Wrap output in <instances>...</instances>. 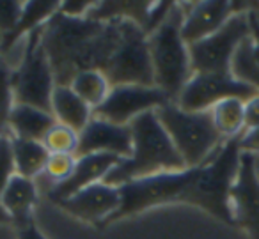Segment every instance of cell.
Wrapping results in <instances>:
<instances>
[{"mask_svg": "<svg viewBox=\"0 0 259 239\" xmlns=\"http://www.w3.org/2000/svg\"><path fill=\"white\" fill-rule=\"evenodd\" d=\"M240 156L238 138L224 140L219 151L199 167L163 172L119 186L121 207L105 221L103 227L165 204H190L224 223L234 225L229 193L238 174Z\"/></svg>", "mask_w": 259, "mask_h": 239, "instance_id": "obj_1", "label": "cell"}, {"mask_svg": "<svg viewBox=\"0 0 259 239\" xmlns=\"http://www.w3.org/2000/svg\"><path fill=\"white\" fill-rule=\"evenodd\" d=\"M122 18L98 22L55 13L43 27V48L57 85H69L78 71H105L121 43Z\"/></svg>", "mask_w": 259, "mask_h": 239, "instance_id": "obj_2", "label": "cell"}, {"mask_svg": "<svg viewBox=\"0 0 259 239\" xmlns=\"http://www.w3.org/2000/svg\"><path fill=\"white\" fill-rule=\"evenodd\" d=\"M130 129H132V138H134L132 156L119 161L107 174L103 182L119 188L135 179L187 168L172 140L160 124L155 110L146 112L134 119L130 122Z\"/></svg>", "mask_w": 259, "mask_h": 239, "instance_id": "obj_3", "label": "cell"}, {"mask_svg": "<svg viewBox=\"0 0 259 239\" xmlns=\"http://www.w3.org/2000/svg\"><path fill=\"white\" fill-rule=\"evenodd\" d=\"M181 25H183V9L180 2H174L165 20L148 36L155 87L163 90L170 101H176L185 83L194 75L188 44L181 36Z\"/></svg>", "mask_w": 259, "mask_h": 239, "instance_id": "obj_4", "label": "cell"}, {"mask_svg": "<svg viewBox=\"0 0 259 239\" xmlns=\"http://www.w3.org/2000/svg\"><path fill=\"white\" fill-rule=\"evenodd\" d=\"M160 124L183 158L185 167L206 163L224 144L211 121V112H185L174 101L155 110Z\"/></svg>", "mask_w": 259, "mask_h": 239, "instance_id": "obj_5", "label": "cell"}, {"mask_svg": "<svg viewBox=\"0 0 259 239\" xmlns=\"http://www.w3.org/2000/svg\"><path fill=\"white\" fill-rule=\"evenodd\" d=\"M43 27H37L23 39L22 55L13 66L11 85L15 103L52 112V94L57 83L43 48Z\"/></svg>", "mask_w": 259, "mask_h": 239, "instance_id": "obj_6", "label": "cell"}, {"mask_svg": "<svg viewBox=\"0 0 259 239\" xmlns=\"http://www.w3.org/2000/svg\"><path fill=\"white\" fill-rule=\"evenodd\" d=\"M250 37L247 9L234 13L215 34L188 44L192 73H231V62L245 39Z\"/></svg>", "mask_w": 259, "mask_h": 239, "instance_id": "obj_7", "label": "cell"}, {"mask_svg": "<svg viewBox=\"0 0 259 239\" xmlns=\"http://www.w3.org/2000/svg\"><path fill=\"white\" fill-rule=\"evenodd\" d=\"M103 75L115 85H155L153 64L148 50V36L137 23L126 20L121 43Z\"/></svg>", "mask_w": 259, "mask_h": 239, "instance_id": "obj_8", "label": "cell"}, {"mask_svg": "<svg viewBox=\"0 0 259 239\" xmlns=\"http://www.w3.org/2000/svg\"><path fill=\"white\" fill-rule=\"evenodd\" d=\"M255 94L257 90L231 73H194L174 103L185 112H206L229 98L247 101Z\"/></svg>", "mask_w": 259, "mask_h": 239, "instance_id": "obj_9", "label": "cell"}, {"mask_svg": "<svg viewBox=\"0 0 259 239\" xmlns=\"http://www.w3.org/2000/svg\"><path fill=\"white\" fill-rule=\"evenodd\" d=\"M169 101L167 94L155 85H115L110 89L107 100L93 110V115L114 124L128 126L139 115L156 110Z\"/></svg>", "mask_w": 259, "mask_h": 239, "instance_id": "obj_10", "label": "cell"}, {"mask_svg": "<svg viewBox=\"0 0 259 239\" xmlns=\"http://www.w3.org/2000/svg\"><path fill=\"white\" fill-rule=\"evenodd\" d=\"M229 204L234 225L243 228L250 239H259V179L255 177L252 154L241 153Z\"/></svg>", "mask_w": 259, "mask_h": 239, "instance_id": "obj_11", "label": "cell"}, {"mask_svg": "<svg viewBox=\"0 0 259 239\" xmlns=\"http://www.w3.org/2000/svg\"><path fill=\"white\" fill-rule=\"evenodd\" d=\"M55 204L78 220L103 227L105 221L121 207V192L117 186H110L101 181Z\"/></svg>", "mask_w": 259, "mask_h": 239, "instance_id": "obj_12", "label": "cell"}, {"mask_svg": "<svg viewBox=\"0 0 259 239\" xmlns=\"http://www.w3.org/2000/svg\"><path fill=\"white\" fill-rule=\"evenodd\" d=\"M132 149H134V138L130 124L119 126L93 115L89 124L78 133L76 158L103 153L126 160L132 156Z\"/></svg>", "mask_w": 259, "mask_h": 239, "instance_id": "obj_13", "label": "cell"}, {"mask_svg": "<svg viewBox=\"0 0 259 239\" xmlns=\"http://www.w3.org/2000/svg\"><path fill=\"white\" fill-rule=\"evenodd\" d=\"M180 4L183 9L181 36L187 44H194L209 37L234 15V2L226 0H202Z\"/></svg>", "mask_w": 259, "mask_h": 239, "instance_id": "obj_14", "label": "cell"}, {"mask_svg": "<svg viewBox=\"0 0 259 239\" xmlns=\"http://www.w3.org/2000/svg\"><path fill=\"white\" fill-rule=\"evenodd\" d=\"M119 161H121L119 156L103 154V153L87 154V156L76 158V165L71 177L66 182H62V184L54 186L50 192H47V197L55 204L59 200H64L68 197L75 195L76 192L87 188V186L101 182Z\"/></svg>", "mask_w": 259, "mask_h": 239, "instance_id": "obj_15", "label": "cell"}, {"mask_svg": "<svg viewBox=\"0 0 259 239\" xmlns=\"http://www.w3.org/2000/svg\"><path fill=\"white\" fill-rule=\"evenodd\" d=\"M37 202V182L15 174L0 195V206L8 214L9 221L18 228L32 221V209Z\"/></svg>", "mask_w": 259, "mask_h": 239, "instance_id": "obj_16", "label": "cell"}, {"mask_svg": "<svg viewBox=\"0 0 259 239\" xmlns=\"http://www.w3.org/2000/svg\"><path fill=\"white\" fill-rule=\"evenodd\" d=\"M59 11H61V2H55V0H47V2H43V0H30V2H23V13L22 18H20V23L8 37L2 39L0 57H6L8 54H11L32 30L45 25Z\"/></svg>", "mask_w": 259, "mask_h": 239, "instance_id": "obj_17", "label": "cell"}, {"mask_svg": "<svg viewBox=\"0 0 259 239\" xmlns=\"http://www.w3.org/2000/svg\"><path fill=\"white\" fill-rule=\"evenodd\" d=\"M52 115L55 121L80 133L93 119V108H89L69 85H55L52 94Z\"/></svg>", "mask_w": 259, "mask_h": 239, "instance_id": "obj_18", "label": "cell"}, {"mask_svg": "<svg viewBox=\"0 0 259 239\" xmlns=\"http://www.w3.org/2000/svg\"><path fill=\"white\" fill-rule=\"evenodd\" d=\"M55 122L57 121L52 115V112H45L41 108L30 107V105L15 103L11 117H9V133L16 138L41 142Z\"/></svg>", "mask_w": 259, "mask_h": 239, "instance_id": "obj_19", "label": "cell"}, {"mask_svg": "<svg viewBox=\"0 0 259 239\" xmlns=\"http://www.w3.org/2000/svg\"><path fill=\"white\" fill-rule=\"evenodd\" d=\"M48 156L50 153L45 149L43 142L13 136V158H15V168L18 175L36 181L47 167Z\"/></svg>", "mask_w": 259, "mask_h": 239, "instance_id": "obj_20", "label": "cell"}, {"mask_svg": "<svg viewBox=\"0 0 259 239\" xmlns=\"http://www.w3.org/2000/svg\"><path fill=\"white\" fill-rule=\"evenodd\" d=\"M245 101L238 98H229L211 108V121L215 129L224 140L238 138L245 131Z\"/></svg>", "mask_w": 259, "mask_h": 239, "instance_id": "obj_21", "label": "cell"}, {"mask_svg": "<svg viewBox=\"0 0 259 239\" xmlns=\"http://www.w3.org/2000/svg\"><path fill=\"white\" fill-rule=\"evenodd\" d=\"M69 87L73 92L83 101L89 108L96 110L105 100H107L108 92H110L112 85L108 78L101 71L96 69H85V71H78L73 76Z\"/></svg>", "mask_w": 259, "mask_h": 239, "instance_id": "obj_22", "label": "cell"}, {"mask_svg": "<svg viewBox=\"0 0 259 239\" xmlns=\"http://www.w3.org/2000/svg\"><path fill=\"white\" fill-rule=\"evenodd\" d=\"M231 75L240 82H245L259 94V66L252 61V39H245L236 50L231 62Z\"/></svg>", "mask_w": 259, "mask_h": 239, "instance_id": "obj_23", "label": "cell"}, {"mask_svg": "<svg viewBox=\"0 0 259 239\" xmlns=\"http://www.w3.org/2000/svg\"><path fill=\"white\" fill-rule=\"evenodd\" d=\"M43 146L50 154H75L78 149V133L68 126L55 122L43 136Z\"/></svg>", "mask_w": 259, "mask_h": 239, "instance_id": "obj_24", "label": "cell"}, {"mask_svg": "<svg viewBox=\"0 0 259 239\" xmlns=\"http://www.w3.org/2000/svg\"><path fill=\"white\" fill-rule=\"evenodd\" d=\"M76 165V156L75 154H50L45 167L43 174L39 177H45L48 182L47 192H50L54 186H59L62 182H66L71 177L73 170Z\"/></svg>", "mask_w": 259, "mask_h": 239, "instance_id": "obj_25", "label": "cell"}, {"mask_svg": "<svg viewBox=\"0 0 259 239\" xmlns=\"http://www.w3.org/2000/svg\"><path fill=\"white\" fill-rule=\"evenodd\" d=\"M11 73L13 68L9 66V62L4 57H0V135L9 131V117L15 107Z\"/></svg>", "mask_w": 259, "mask_h": 239, "instance_id": "obj_26", "label": "cell"}, {"mask_svg": "<svg viewBox=\"0 0 259 239\" xmlns=\"http://www.w3.org/2000/svg\"><path fill=\"white\" fill-rule=\"evenodd\" d=\"M16 174L15 168V158H13V136L11 133L0 135V195L11 181V177ZM9 218L0 206V223H8Z\"/></svg>", "mask_w": 259, "mask_h": 239, "instance_id": "obj_27", "label": "cell"}, {"mask_svg": "<svg viewBox=\"0 0 259 239\" xmlns=\"http://www.w3.org/2000/svg\"><path fill=\"white\" fill-rule=\"evenodd\" d=\"M23 2L20 0H0V36L8 37L20 23Z\"/></svg>", "mask_w": 259, "mask_h": 239, "instance_id": "obj_28", "label": "cell"}, {"mask_svg": "<svg viewBox=\"0 0 259 239\" xmlns=\"http://www.w3.org/2000/svg\"><path fill=\"white\" fill-rule=\"evenodd\" d=\"M247 18L252 39V61L259 66V2H247Z\"/></svg>", "mask_w": 259, "mask_h": 239, "instance_id": "obj_29", "label": "cell"}, {"mask_svg": "<svg viewBox=\"0 0 259 239\" xmlns=\"http://www.w3.org/2000/svg\"><path fill=\"white\" fill-rule=\"evenodd\" d=\"M96 2H85V0H68V2H61V13L69 18H87L89 11Z\"/></svg>", "mask_w": 259, "mask_h": 239, "instance_id": "obj_30", "label": "cell"}, {"mask_svg": "<svg viewBox=\"0 0 259 239\" xmlns=\"http://www.w3.org/2000/svg\"><path fill=\"white\" fill-rule=\"evenodd\" d=\"M238 147L241 153L257 156L259 154V128L247 129L238 136Z\"/></svg>", "mask_w": 259, "mask_h": 239, "instance_id": "obj_31", "label": "cell"}, {"mask_svg": "<svg viewBox=\"0 0 259 239\" xmlns=\"http://www.w3.org/2000/svg\"><path fill=\"white\" fill-rule=\"evenodd\" d=\"M243 112H245V131L247 129L259 128V94H255L250 100L245 101Z\"/></svg>", "mask_w": 259, "mask_h": 239, "instance_id": "obj_32", "label": "cell"}, {"mask_svg": "<svg viewBox=\"0 0 259 239\" xmlns=\"http://www.w3.org/2000/svg\"><path fill=\"white\" fill-rule=\"evenodd\" d=\"M18 239H47L43 234L39 232V228L36 227L34 221H30L29 225L20 228V234H18Z\"/></svg>", "mask_w": 259, "mask_h": 239, "instance_id": "obj_33", "label": "cell"}, {"mask_svg": "<svg viewBox=\"0 0 259 239\" xmlns=\"http://www.w3.org/2000/svg\"><path fill=\"white\" fill-rule=\"evenodd\" d=\"M254 172H255V177L259 179V154L254 156Z\"/></svg>", "mask_w": 259, "mask_h": 239, "instance_id": "obj_34", "label": "cell"}, {"mask_svg": "<svg viewBox=\"0 0 259 239\" xmlns=\"http://www.w3.org/2000/svg\"><path fill=\"white\" fill-rule=\"evenodd\" d=\"M0 46H2V36H0Z\"/></svg>", "mask_w": 259, "mask_h": 239, "instance_id": "obj_35", "label": "cell"}]
</instances>
